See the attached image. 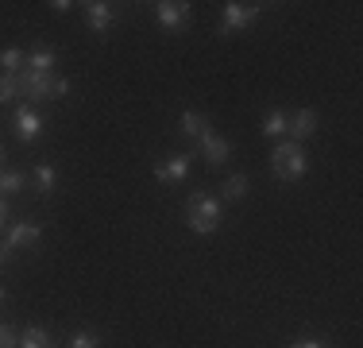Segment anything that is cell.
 I'll use <instances>...</instances> for the list:
<instances>
[{"label": "cell", "mask_w": 363, "mask_h": 348, "mask_svg": "<svg viewBox=\"0 0 363 348\" xmlns=\"http://www.w3.org/2000/svg\"><path fill=\"white\" fill-rule=\"evenodd\" d=\"M8 224V202H0V229Z\"/></svg>", "instance_id": "26"}, {"label": "cell", "mask_w": 363, "mask_h": 348, "mask_svg": "<svg viewBox=\"0 0 363 348\" xmlns=\"http://www.w3.org/2000/svg\"><path fill=\"white\" fill-rule=\"evenodd\" d=\"M20 348H55V344H50V333H47V329L31 325L28 333L20 337Z\"/></svg>", "instance_id": "17"}, {"label": "cell", "mask_w": 363, "mask_h": 348, "mask_svg": "<svg viewBox=\"0 0 363 348\" xmlns=\"http://www.w3.org/2000/svg\"><path fill=\"white\" fill-rule=\"evenodd\" d=\"M286 132L294 136V143L309 139V136L317 132V112H313V109H298L294 116H286Z\"/></svg>", "instance_id": "10"}, {"label": "cell", "mask_w": 363, "mask_h": 348, "mask_svg": "<svg viewBox=\"0 0 363 348\" xmlns=\"http://www.w3.org/2000/svg\"><path fill=\"white\" fill-rule=\"evenodd\" d=\"M155 16H159L162 28H182V23H189V4H182V0H159L155 4Z\"/></svg>", "instance_id": "9"}, {"label": "cell", "mask_w": 363, "mask_h": 348, "mask_svg": "<svg viewBox=\"0 0 363 348\" xmlns=\"http://www.w3.org/2000/svg\"><path fill=\"white\" fill-rule=\"evenodd\" d=\"M263 136H271V139L286 136V112H279V109L267 112V116H263Z\"/></svg>", "instance_id": "14"}, {"label": "cell", "mask_w": 363, "mask_h": 348, "mask_svg": "<svg viewBox=\"0 0 363 348\" xmlns=\"http://www.w3.org/2000/svg\"><path fill=\"white\" fill-rule=\"evenodd\" d=\"M0 306H4V286H0Z\"/></svg>", "instance_id": "28"}, {"label": "cell", "mask_w": 363, "mask_h": 348, "mask_svg": "<svg viewBox=\"0 0 363 348\" xmlns=\"http://www.w3.org/2000/svg\"><path fill=\"white\" fill-rule=\"evenodd\" d=\"M20 70H23V50L16 47L0 50V74H20Z\"/></svg>", "instance_id": "18"}, {"label": "cell", "mask_w": 363, "mask_h": 348, "mask_svg": "<svg viewBox=\"0 0 363 348\" xmlns=\"http://www.w3.org/2000/svg\"><path fill=\"white\" fill-rule=\"evenodd\" d=\"M39 236H43V224H35V221H16V224H8L4 248H8V251H16V248H35Z\"/></svg>", "instance_id": "6"}, {"label": "cell", "mask_w": 363, "mask_h": 348, "mask_svg": "<svg viewBox=\"0 0 363 348\" xmlns=\"http://www.w3.org/2000/svg\"><path fill=\"white\" fill-rule=\"evenodd\" d=\"M220 194H224V202H240V197L247 194V174H232V178L224 182Z\"/></svg>", "instance_id": "16"}, {"label": "cell", "mask_w": 363, "mask_h": 348, "mask_svg": "<svg viewBox=\"0 0 363 348\" xmlns=\"http://www.w3.org/2000/svg\"><path fill=\"white\" fill-rule=\"evenodd\" d=\"M290 348H328V341H321V337H306V341H294Z\"/></svg>", "instance_id": "23"}, {"label": "cell", "mask_w": 363, "mask_h": 348, "mask_svg": "<svg viewBox=\"0 0 363 348\" xmlns=\"http://www.w3.org/2000/svg\"><path fill=\"white\" fill-rule=\"evenodd\" d=\"M70 348H101V337L97 333H85V329H82V333L70 337Z\"/></svg>", "instance_id": "21"}, {"label": "cell", "mask_w": 363, "mask_h": 348, "mask_svg": "<svg viewBox=\"0 0 363 348\" xmlns=\"http://www.w3.org/2000/svg\"><path fill=\"white\" fill-rule=\"evenodd\" d=\"M35 182H39V194H55V182H58V174L50 163H39L35 167Z\"/></svg>", "instance_id": "19"}, {"label": "cell", "mask_w": 363, "mask_h": 348, "mask_svg": "<svg viewBox=\"0 0 363 348\" xmlns=\"http://www.w3.org/2000/svg\"><path fill=\"white\" fill-rule=\"evenodd\" d=\"M16 97H20V82H16V74H0V104H8Z\"/></svg>", "instance_id": "20"}, {"label": "cell", "mask_w": 363, "mask_h": 348, "mask_svg": "<svg viewBox=\"0 0 363 348\" xmlns=\"http://www.w3.org/2000/svg\"><path fill=\"white\" fill-rule=\"evenodd\" d=\"M197 147H201L205 163H209L213 170H217V167H224V163L232 159V143H228V139H224L220 132H213V128H209V132H205L201 139H197Z\"/></svg>", "instance_id": "4"}, {"label": "cell", "mask_w": 363, "mask_h": 348, "mask_svg": "<svg viewBox=\"0 0 363 348\" xmlns=\"http://www.w3.org/2000/svg\"><path fill=\"white\" fill-rule=\"evenodd\" d=\"M189 163H194V155H167L162 163H155V178L159 182H182L189 178Z\"/></svg>", "instance_id": "7"}, {"label": "cell", "mask_w": 363, "mask_h": 348, "mask_svg": "<svg viewBox=\"0 0 363 348\" xmlns=\"http://www.w3.org/2000/svg\"><path fill=\"white\" fill-rule=\"evenodd\" d=\"M178 128H182V132H186V136H194V139H201L205 132H209V120H205V116H201V112H194V109H186V112H182V120H178Z\"/></svg>", "instance_id": "13"}, {"label": "cell", "mask_w": 363, "mask_h": 348, "mask_svg": "<svg viewBox=\"0 0 363 348\" xmlns=\"http://www.w3.org/2000/svg\"><path fill=\"white\" fill-rule=\"evenodd\" d=\"M66 93H70V82H66V77H55V97H66Z\"/></svg>", "instance_id": "24"}, {"label": "cell", "mask_w": 363, "mask_h": 348, "mask_svg": "<svg viewBox=\"0 0 363 348\" xmlns=\"http://www.w3.org/2000/svg\"><path fill=\"white\" fill-rule=\"evenodd\" d=\"M85 23H89L93 31H108L112 4H105V0H89V4H85Z\"/></svg>", "instance_id": "11"}, {"label": "cell", "mask_w": 363, "mask_h": 348, "mask_svg": "<svg viewBox=\"0 0 363 348\" xmlns=\"http://www.w3.org/2000/svg\"><path fill=\"white\" fill-rule=\"evenodd\" d=\"M0 348H20V337L12 325H0Z\"/></svg>", "instance_id": "22"}, {"label": "cell", "mask_w": 363, "mask_h": 348, "mask_svg": "<svg viewBox=\"0 0 363 348\" xmlns=\"http://www.w3.org/2000/svg\"><path fill=\"white\" fill-rule=\"evenodd\" d=\"M306 151H301V143H294V139H279V147L271 151V174L282 182H298L301 174H306Z\"/></svg>", "instance_id": "2"}, {"label": "cell", "mask_w": 363, "mask_h": 348, "mask_svg": "<svg viewBox=\"0 0 363 348\" xmlns=\"http://www.w3.org/2000/svg\"><path fill=\"white\" fill-rule=\"evenodd\" d=\"M58 62V55L50 47H39V50H31V55H23V70H31V74H50Z\"/></svg>", "instance_id": "12"}, {"label": "cell", "mask_w": 363, "mask_h": 348, "mask_svg": "<svg viewBox=\"0 0 363 348\" xmlns=\"http://www.w3.org/2000/svg\"><path fill=\"white\" fill-rule=\"evenodd\" d=\"M220 217H224V205L220 197H209L205 190H197L186 205V224L197 232V236H209V232L220 229Z\"/></svg>", "instance_id": "1"}, {"label": "cell", "mask_w": 363, "mask_h": 348, "mask_svg": "<svg viewBox=\"0 0 363 348\" xmlns=\"http://www.w3.org/2000/svg\"><path fill=\"white\" fill-rule=\"evenodd\" d=\"M259 20V4H240V0H232V4H224V20H220V31L232 35L240 28H247V23Z\"/></svg>", "instance_id": "5"}, {"label": "cell", "mask_w": 363, "mask_h": 348, "mask_svg": "<svg viewBox=\"0 0 363 348\" xmlns=\"http://www.w3.org/2000/svg\"><path fill=\"white\" fill-rule=\"evenodd\" d=\"M39 132H43V116H39V112L31 109V104L16 109V136H20L23 143H35Z\"/></svg>", "instance_id": "8"}, {"label": "cell", "mask_w": 363, "mask_h": 348, "mask_svg": "<svg viewBox=\"0 0 363 348\" xmlns=\"http://www.w3.org/2000/svg\"><path fill=\"white\" fill-rule=\"evenodd\" d=\"M4 259H8V248H4V244H0V263H4Z\"/></svg>", "instance_id": "27"}, {"label": "cell", "mask_w": 363, "mask_h": 348, "mask_svg": "<svg viewBox=\"0 0 363 348\" xmlns=\"http://www.w3.org/2000/svg\"><path fill=\"white\" fill-rule=\"evenodd\" d=\"M50 8H55V12H62V16H66V12H70V8H74V4H70V0H55V4H50Z\"/></svg>", "instance_id": "25"}, {"label": "cell", "mask_w": 363, "mask_h": 348, "mask_svg": "<svg viewBox=\"0 0 363 348\" xmlns=\"http://www.w3.org/2000/svg\"><path fill=\"white\" fill-rule=\"evenodd\" d=\"M0 163H4V143H0Z\"/></svg>", "instance_id": "29"}, {"label": "cell", "mask_w": 363, "mask_h": 348, "mask_svg": "<svg viewBox=\"0 0 363 348\" xmlns=\"http://www.w3.org/2000/svg\"><path fill=\"white\" fill-rule=\"evenodd\" d=\"M23 186H28L23 170H0V194H20Z\"/></svg>", "instance_id": "15"}, {"label": "cell", "mask_w": 363, "mask_h": 348, "mask_svg": "<svg viewBox=\"0 0 363 348\" xmlns=\"http://www.w3.org/2000/svg\"><path fill=\"white\" fill-rule=\"evenodd\" d=\"M16 82H20V97H28V101L55 97V77H50V74H31V70H20V74H16Z\"/></svg>", "instance_id": "3"}]
</instances>
